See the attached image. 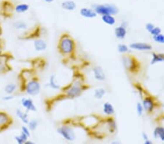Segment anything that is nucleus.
I'll return each instance as SVG.
<instances>
[{"instance_id": "obj_1", "label": "nucleus", "mask_w": 164, "mask_h": 144, "mask_svg": "<svg viewBox=\"0 0 164 144\" xmlns=\"http://www.w3.org/2000/svg\"><path fill=\"white\" fill-rule=\"evenodd\" d=\"M32 74L29 69H24L20 73L18 77L20 79V90L31 96H35L40 93L41 86L39 79Z\"/></svg>"}, {"instance_id": "obj_2", "label": "nucleus", "mask_w": 164, "mask_h": 144, "mask_svg": "<svg viewBox=\"0 0 164 144\" xmlns=\"http://www.w3.org/2000/svg\"><path fill=\"white\" fill-rule=\"evenodd\" d=\"M58 49L62 55H71L75 50V41L69 34H63L59 39Z\"/></svg>"}, {"instance_id": "obj_3", "label": "nucleus", "mask_w": 164, "mask_h": 144, "mask_svg": "<svg viewBox=\"0 0 164 144\" xmlns=\"http://www.w3.org/2000/svg\"><path fill=\"white\" fill-rule=\"evenodd\" d=\"M93 9L96 12L97 15H115L119 13L117 7L112 4H96L93 5Z\"/></svg>"}, {"instance_id": "obj_4", "label": "nucleus", "mask_w": 164, "mask_h": 144, "mask_svg": "<svg viewBox=\"0 0 164 144\" xmlns=\"http://www.w3.org/2000/svg\"><path fill=\"white\" fill-rule=\"evenodd\" d=\"M83 84L79 81H75L64 88V94L67 98H75L83 93Z\"/></svg>"}, {"instance_id": "obj_5", "label": "nucleus", "mask_w": 164, "mask_h": 144, "mask_svg": "<svg viewBox=\"0 0 164 144\" xmlns=\"http://www.w3.org/2000/svg\"><path fill=\"white\" fill-rule=\"evenodd\" d=\"M13 59V55L10 53H0V74H5L12 71L10 61Z\"/></svg>"}, {"instance_id": "obj_6", "label": "nucleus", "mask_w": 164, "mask_h": 144, "mask_svg": "<svg viewBox=\"0 0 164 144\" xmlns=\"http://www.w3.org/2000/svg\"><path fill=\"white\" fill-rule=\"evenodd\" d=\"M14 123V119L7 112L0 111V133L8 130Z\"/></svg>"}, {"instance_id": "obj_7", "label": "nucleus", "mask_w": 164, "mask_h": 144, "mask_svg": "<svg viewBox=\"0 0 164 144\" xmlns=\"http://www.w3.org/2000/svg\"><path fill=\"white\" fill-rule=\"evenodd\" d=\"M57 132L67 141H74L76 138V135L71 127L68 125H62L57 129Z\"/></svg>"}, {"instance_id": "obj_8", "label": "nucleus", "mask_w": 164, "mask_h": 144, "mask_svg": "<svg viewBox=\"0 0 164 144\" xmlns=\"http://www.w3.org/2000/svg\"><path fill=\"white\" fill-rule=\"evenodd\" d=\"M1 12L4 17H11L13 16V11L15 10V7L13 3L9 1H4L1 3Z\"/></svg>"}, {"instance_id": "obj_9", "label": "nucleus", "mask_w": 164, "mask_h": 144, "mask_svg": "<svg viewBox=\"0 0 164 144\" xmlns=\"http://www.w3.org/2000/svg\"><path fill=\"white\" fill-rule=\"evenodd\" d=\"M129 47L132 50H138V51H147L152 50V46L150 44L144 42H135L131 43Z\"/></svg>"}, {"instance_id": "obj_10", "label": "nucleus", "mask_w": 164, "mask_h": 144, "mask_svg": "<svg viewBox=\"0 0 164 144\" xmlns=\"http://www.w3.org/2000/svg\"><path fill=\"white\" fill-rule=\"evenodd\" d=\"M20 103H21L22 106L26 108L27 111H34H34H37V107L34 105L33 100L32 98H23L21 99Z\"/></svg>"}, {"instance_id": "obj_11", "label": "nucleus", "mask_w": 164, "mask_h": 144, "mask_svg": "<svg viewBox=\"0 0 164 144\" xmlns=\"http://www.w3.org/2000/svg\"><path fill=\"white\" fill-rule=\"evenodd\" d=\"M80 14L86 18H93L97 16V13L93 9L88 8V7H83L80 9Z\"/></svg>"}, {"instance_id": "obj_12", "label": "nucleus", "mask_w": 164, "mask_h": 144, "mask_svg": "<svg viewBox=\"0 0 164 144\" xmlns=\"http://www.w3.org/2000/svg\"><path fill=\"white\" fill-rule=\"evenodd\" d=\"M142 106L144 111H146L147 112H152L154 109L155 103L152 98L145 97L143 99Z\"/></svg>"}, {"instance_id": "obj_13", "label": "nucleus", "mask_w": 164, "mask_h": 144, "mask_svg": "<svg viewBox=\"0 0 164 144\" xmlns=\"http://www.w3.org/2000/svg\"><path fill=\"white\" fill-rule=\"evenodd\" d=\"M47 43L43 39L37 38L34 41V47L36 51H45L47 49Z\"/></svg>"}, {"instance_id": "obj_14", "label": "nucleus", "mask_w": 164, "mask_h": 144, "mask_svg": "<svg viewBox=\"0 0 164 144\" xmlns=\"http://www.w3.org/2000/svg\"><path fill=\"white\" fill-rule=\"evenodd\" d=\"M93 76L94 78L96 79L98 81H104L106 79L105 73H104V70L102 69V68L100 66H96L93 69Z\"/></svg>"}, {"instance_id": "obj_15", "label": "nucleus", "mask_w": 164, "mask_h": 144, "mask_svg": "<svg viewBox=\"0 0 164 144\" xmlns=\"http://www.w3.org/2000/svg\"><path fill=\"white\" fill-rule=\"evenodd\" d=\"M123 65L126 67V69H129V70H133L135 69L136 65H135V60L134 59V58H131L130 56H126L123 58Z\"/></svg>"}, {"instance_id": "obj_16", "label": "nucleus", "mask_w": 164, "mask_h": 144, "mask_svg": "<svg viewBox=\"0 0 164 144\" xmlns=\"http://www.w3.org/2000/svg\"><path fill=\"white\" fill-rule=\"evenodd\" d=\"M61 7H62V9L66 10V11H74L77 7V5H76V3L74 1L66 0V1H62V4H61Z\"/></svg>"}, {"instance_id": "obj_17", "label": "nucleus", "mask_w": 164, "mask_h": 144, "mask_svg": "<svg viewBox=\"0 0 164 144\" xmlns=\"http://www.w3.org/2000/svg\"><path fill=\"white\" fill-rule=\"evenodd\" d=\"M115 37L119 39H123L127 34V30L126 27H123V26H119L118 27L115 29Z\"/></svg>"}, {"instance_id": "obj_18", "label": "nucleus", "mask_w": 164, "mask_h": 144, "mask_svg": "<svg viewBox=\"0 0 164 144\" xmlns=\"http://www.w3.org/2000/svg\"><path fill=\"white\" fill-rule=\"evenodd\" d=\"M101 20L106 24L109 25V26H113L115 24L116 19L112 15H101Z\"/></svg>"}, {"instance_id": "obj_19", "label": "nucleus", "mask_w": 164, "mask_h": 144, "mask_svg": "<svg viewBox=\"0 0 164 144\" xmlns=\"http://www.w3.org/2000/svg\"><path fill=\"white\" fill-rule=\"evenodd\" d=\"M103 112L106 114V115H112L115 114V108L114 106L109 102L104 103L103 105Z\"/></svg>"}, {"instance_id": "obj_20", "label": "nucleus", "mask_w": 164, "mask_h": 144, "mask_svg": "<svg viewBox=\"0 0 164 144\" xmlns=\"http://www.w3.org/2000/svg\"><path fill=\"white\" fill-rule=\"evenodd\" d=\"M16 115L21 120L22 122H23L26 124L29 123V116H28L27 113L24 112V111H23L20 109H17L16 110Z\"/></svg>"}, {"instance_id": "obj_21", "label": "nucleus", "mask_w": 164, "mask_h": 144, "mask_svg": "<svg viewBox=\"0 0 164 144\" xmlns=\"http://www.w3.org/2000/svg\"><path fill=\"white\" fill-rule=\"evenodd\" d=\"M29 10V5L27 4H18L15 7V11L17 13H24Z\"/></svg>"}, {"instance_id": "obj_22", "label": "nucleus", "mask_w": 164, "mask_h": 144, "mask_svg": "<svg viewBox=\"0 0 164 144\" xmlns=\"http://www.w3.org/2000/svg\"><path fill=\"white\" fill-rule=\"evenodd\" d=\"M14 138L18 144H24L28 140L29 137L26 134H24L23 132H20V134L19 136H15Z\"/></svg>"}, {"instance_id": "obj_23", "label": "nucleus", "mask_w": 164, "mask_h": 144, "mask_svg": "<svg viewBox=\"0 0 164 144\" xmlns=\"http://www.w3.org/2000/svg\"><path fill=\"white\" fill-rule=\"evenodd\" d=\"M153 136L156 138H160L162 140H164V127H158L155 129L153 132Z\"/></svg>"}, {"instance_id": "obj_24", "label": "nucleus", "mask_w": 164, "mask_h": 144, "mask_svg": "<svg viewBox=\"0 0 164 144\" xmlns=\"http://www.w3.org/2000/svg\"><path fill=\"white\" fill-rule=\"evenodd\" d=\"M18 87L16 84H8L5 86L4 87V92L7 94L11 95L16 92V90H17Z\"/></svg>"}, {"instance_id": "obj_25", "label": "nucleus", "mask_w": 164, "mask_h": 144, "mask_svg": "<svg viewBox=\"0 0 164 144\" xmlns=\"http://www.w3.org/2000/svg\"><path fill=\"white\" fill-rule=\"evenodd\" d=\"M49 86L53 90H60L61 86L59 84H57L55 79V75L50 76V80H49Z\"/></svg>"}, {"instance_id": "obj_26", "label": "nucleus", "mask_w": 164, "mask_h": 144, "mask_svg": "<svg viewBox=\"0 0 164 144\" xmlns=\"http://www.w3.org/2000/svg\"><path fill=\"white\" fill-rule=\"evenodd\" d=\"M13 26L17 30H26L28 28L27 24L24 21H17L13 24Z\"/></svg>"}, {"instance_id": "obj_27", "label": "nucleus", "mask_w": 164, "mask_h": 144, "mask_svg": "<svg viewBox=\"0 0 164 144\" xmlns=\"http://www.w3.org/2000/svg\"><path fill=\"white\" fill-rule=\"evenodd\" d=\"M105 94L106 90H104V88H101V87L97 88L96 90H95L94 91V97L96 98V99H98V100L103 98V97L105 96Z\"/></svg>"}, {"instance_id": "obj_28", "label": "nucleus", "mask_w": 164, "mask_h": 144, "mask_svg": "<svg viewBox=\"0 0 164 144\" xmlns=\"http://www.w3.org/2000/svg\"><path fill=\"white\" fill-rule=\"evenodd\" d=\"M28 127L29 128V130L31 131H34V130H37V128L38 127L39 125V122L37 119H32L30 121H29L28 123Z\"/></svg>"}, {"instance_id": "obj_29", "label": "nucleus", "mask_w": 164, "mask_h": 144, "mask_svg": "<svg viewBox=\"0 0 164 144\" xmlns=\"http://www.w3.org/2000/svg\"><path fill=\"white\" fill-rule=\"evenodd\" d=\"M163 58L160 55H157L156 53H153V59L151 60V64H154V63H158V62H160L163 60Z\"/></svg>"}, {"instance_id": "obj_30", "label": "nucleus", "mask_w": 164, "mask_h": 144, "mask_svg": "<svg viewBox=\"0 0 164 144\" xmlns=\"http://www.w3.org/2000/svg\"><path fill=\"white\" fill-rule=\"evenodd\" d=\"M117 50L120 53H126L129 51V48L127 45L124 44H120L117 46Z\"/></svg>"}, {"instance_id": "obj_31", "label": "nucleus", "mask_w": 164, "mask_h": 144, "mask_svg": "<svg viewBox=\"0 0 164 144\" xmlns=\"http://www.w3.org/2000/svg\"><path fill=\"white\" fill-rule=\"evenodd\" d=\"M153 39H154V41H156V42L164 43V36L160 34L156 35V36H153Z\"/></svg>"}, {"instance_id": "obj_32", "label": "nucleus", "mask_w": 164, "mask_h": 144, "mask_svg": "<svg viewBox=\"0 0 164 144\" xmlns=\"http://www.w3.org/2000/svg\"><path fill=\"white\" fill-rule=\"evenodd\" d=\"M144 108H143L142 103H136V111L137 114H138L139 116H141L143 114V112H144Z\"/></svg>"}, {"instance_id": "obj_33", "label": "nucleus", "mask_w": 164, "mask_h": 144, "mask_svg": "<svg viewBox=\"0 0 164 144\" xmlns=\"http://www.w3.org/2000/svg\"><path fill=\"white\" fill-rule=\"evenodd\" d=\"M21 132H23L24 134H26L28 137H30L31 136V133H30V130L28 127H26V126H22L21 127Z\"/></svg>"}, {"instance_id": "obj_34", "label": "nucleus", "mask_w": 164, "mask_h": 144, "mask_svg": "<svg viewBox=\"0 0 164 144\" xmlns=\"http://www.w3.org/2000/svg\"><path fill=\"white\" fill-rule=\"evenodd\" d=\"M160 32H161V30H160V28H159V27H154V28H153V30H152L151 32H150V33L152 35H153V36H156V35L159 34L160 33Z\"/></svg>"}, {"instance_id": "obj_35", "label": "nucleus", "mask_w": 164, "mask_h": 144, "mask_svg": "<svg viewBox=\"0 0 164 144\" xmlns=\"http://www.w3.org/2000/svg\"><path fill=\"white\" fill-rule=\"evenodd\" d=\"M15 98V96H13V95H9L7 94V96H4V97L2 98V100H4V101H10V100H13V99Z\"/></svg>"}, {"instance_id": "obj_36", "label": "nucleus", "mask_w": 164, "mask_h": 144, "mask_svg": "<svg viewBox=\"0 0 164 144\" xmlns=\"http://www.w3.org/2000/svg\"><path fill=\"white\" fill-rule=\"evenodd\" d=\"M155 26H154V25L153 24V23H147L146 24V26H145V28H146V29H147V31L148 32H151L152 30L153 29V28H154Z\"/></svg>"}, {"instance_id": "obj_37", "label": "nucleus", "mask_w": 164, "mask_h": 144, "mask_svg": "<svg viewBox=\"0 0 164 144\" xmlns=\"http://www.w3.org/2000/svg\"><path fill=\"white\" fill-rule=\"evenodd\" d=\"M4 47V41L2 39L0 38V53H1Z\"/></svg>"}, {"instance_id": "obj_38", "label": "nucleus", "mask_w": 164, "mask_h": 144, "mask_svg": "<svg viewBox=\"0 0 164 144\" xmlns=\"http://www.w3.org/2000/svg\"><path fill=\"white\" fill-rule=\"evenodd\" d=\"M141 136H142V138L144 139V140H148L149 138H148V136H147V134L146 133H144V132H143L142 133H141Z\"/></svg>"}, {"instance_id": "obj_39", "label": "nucleus", "mask_w": 164, "mask_h": 144, "mask_svg": "<svg viewBox=\"0 0 164 144\" xmlns=\"http://www.w3.org/2000/svg\"><path fill=\"white\" fill-rule=\"evenodd\" d=\"M121 26H123V27H126V28L128 26V23L126 21H123V23H121Z\"/></svg>"}, {"instance_id": "obj_40", "label": "nucleus", "mask_w": 164, "mask_h": 144, "mask_svg": "<svg viewBox=\"0 0 164 144\" xmlns=\"http://www.w3.org/2000/svg\"><path fill=\"white\" fill-rule=\"evenodd\" d=\"M144 143H145V144H152V143H153V142H152L151 140H149V139H148V140H144Z\"/></svg>"}, {"instance_id": "obj_41", "label": "nucleus", "mask_w": 164, "mask_h": 144, "mask_svg": "<svg viewBox=\"0 0 164 144\" xmlns=\"http://www.w3.org/2000/svg\"><path fill=\"white\" fill-rule=\"evenodd\" d=\"M34 142H32V141H30V140H27V141L24 144H34Z\"/></svg>"}, {"instance_id": "obj_42", "label": "nucleus", "mask_w": 164, "mask_h": 144, "mask_svg": "<svg viewBox=\"0 0 164 144\" xmlns=\"http://www.w3.org/2000/svg\"><path fill=\"white\" fill-rule=\"evenodd\" d=\"M45 2H47V3H51V2H53V1H54L55 0H44Z\"/></svg>"}, {"instance_id": "obj_43", "label": "nucleus", "mask_w": 164, "mask_h": 144, "mask_svg": "<svg viewBox=\"0 0 164 144\" xmlns=\"http://www.w3.org/2000/svg\"><path fill=\"white\" fill-rule=\"evenodd\" d=\"M1 32H2V31H1V25H0V35L1 34Z\"/></svg>"}]
</instances>
